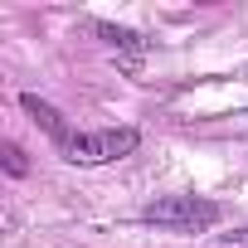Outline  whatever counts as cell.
Wrapping results in <instances>:
<instances>
[{"label":"cell","mask_w":248,"mask_h":248,"mask_svg":"<svg viewBox=\"0 0 248 248\" xmlns=\"http://www.w3.org/2000/svg\"><path fill=\"white\" fill-rule=\"evenodd\" d=\"M219 204L214 200H200V195H166V200H156V204H146L141 209V219L146 224H161V229H180V233H200V229H209V224H219Z\"/></svg>","instance_id":"1"},{"label":"cell","mask_w":248,"mask_h":248,"mask_svg":"<svg viewBox=\"0 0 248 248\" xmlns=\"http://www.w3.org/2000/svg\"><path fill=\"white\" fill-rule=\"evenodd\" d=\"M141 146V137L132 127H112V132H73L68 146H63V161L73 166H107V161H122Z\"/></svg>","instance_id":"2"},{"label":"cell","mask_w":248,"mask_h":248,"mask_svg":"<svg viewBox=\"0 0 248 248\" xmlns=\"http://www.w3.org/2000/svg\"><path fill=\"white\" fill-rule=\"evenodd\" d=\"M20 107H25V112H30V117L39 122V127H44V132H49V137H54L59 146H68V137H73V132L63 127L59 107H49V102H44V97H34V93H25V97H20Z\"/></svg>","instance_id":"3"},{"label":"cell","mask_w":248,"mask_h":248,"mask_svg":"<svg viewBox=\"0 0 248 248\" xmlns=\"http://www.w3.org/2000/svg\"><path fill=\"white\" fill-rule=\"evenodd\" d=\"M97 34L112 44V49H146V39L137 30H117V25H97Z\"/></svg>","instance_id":"4"},{"label":"cell","mask_w":248,"mask_h":248,"mask_svg":"<svg viewBox=\"0 0 248 248\" xmlns=\"http://www.w3.org/2000/svg\"><path fill=\"white\" fill-rule=\"evenodd\" d=\"M5 170H10V175H25V170H30V166H25V151H20V146H5Z\"/></svg>","instance_id":"5"},{"label":"cell","mask_w":248,"mask_h":248,"mask_svg":"<svg viewBox=\"0 0 248 248\" xmlns=\"http://www.w3.org/2000/svg\"><path fill=\"white\" fill-rule=\"evenodd\" d=\"M219 243H224V248H248V229H233V233H224Z\"/></svg>","instance_id":"6"}]
</instances>
